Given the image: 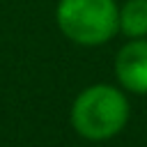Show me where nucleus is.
<instances>
[{
  "label": "nucleus",
  "instance_id": "f257e3e1",
  "mask_svg": "<svg viewBox=\"0 0 147 147\" xmlns=\"http://www.w3.org/2000/svg\"><path fill=\"white\" fill-rule=\"evenodd\" d=\"M129 122V101L115 85L85 87L71 103V126L87 140H108Z\"/></svg>",
  "mask_w": 147,
  "mask_h": 147
},
{
  "label": "nucleus",
  "instance_id": "f03ea898",
  "mask_svg": "<svg viewBox=\"0 0 147 147\" xmlns=\"http://www.w3.org/2000/svg\"><path fill=\"white\" fill-rule=\"evenodd\" d=\"M60 32L80 46L110 41L119 30V7L115 0H60L55 9Z\"/></svg>",
  "mask_w": 147,
  "mask_h": 147
},
{
  "label": "nucleus",
  "instance_id": "7ed1b4c3",
  "mask_svg": "<svg viewBox=\"0 0 147 147\" xmlns=\"http://www.w3.org/2000/svg\"><path fill=\"white\" fill-rule=\"evenodd\" d=\"M119 85L133 94H147V37L126 41L115 57Z\"/></svg>",
  "mask_w": 147,
  "mask_h": 147
},
{
  "label": "nucleus",
  "instance_id": "20e7f679",
  "mask_svg": "<svg viewBox=\"0 0 147 147\" xmlns=\"http://www.w3.org/2000/svg\"><path fill=\"white\" fill-rule=\"evenodd\" d=\"M119 32L129 39L147 37V0H126L119 7Z\"/></svg>",
  "mask_w": 147,
  "mask_h": 147
}]
</instances>
